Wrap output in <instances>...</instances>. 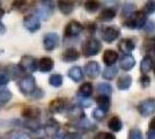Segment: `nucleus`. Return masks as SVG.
Returning <instances> with one entry per match:
<instances>
[{"instance_id": "1", "label": "nucleus", "mask_w": 155, "mask_h": 139, "mask_svg": "<svg viewBox=\"0 0 155 139\" xmlns=\"http://www.w3.org/2000/svg\"><path fill=\"white\" fill-rule=\"evenodd\" d=\"M147 21H148L147 15L142 13V11H138V12H134L132 14L129 19L125 20L123 26L130 28V29H142Z\"/></svg>"}, {"instance_id": "2", "label": "nucleus", "mask_w": 155, "mask_h": 139, "mask_svg": "<svg viewBox=\"0 0 155 139\" xmlns=\"http://www.w3.org/2000/svg\"><path fill=\"white\" fill-rule=\"evenodd\" d=\"M102 50V43L97 38L91 37L82 44V53L84 57H93Z\"/></svg>"}, {"instance_id": "3", "label": "nucleus", "mask_w": 155, "mask_h": 139, "mask_svg": "<svg viewBox=\"0 0 155 139\" xmlns=\"http://www.w3.org/2000/svg\"><path fill=\"white\" fill-rule=\"evenodd\" d=\"M36 81L35 78L31 74H26L22 75L19 80V88L21 93H23L25 95H30L35 89H36Z\"/></svg>"}, {"instance_id": "4", "label": "nucleus", "mask_w": 155, "mask_h": 139, "mask_svg": "<svg viewBox=\"0 0 155 139\" xmlns=\"http://www.w3.org/2000/svg\"><path fill=\"white\" fill-rule=\"evenodd\" d=\"M138 111L139 114L143 116V117H147L150 116L155 113V99L154 98H148V99L141 101L139 104H138Z\"/></svg>"}, {"instance_id": "5", "label": "nucleus", "mask_w": 155, "mask_h": 139, "mask_svg": "<svg viewBox=\"0 0 155 139\" xmlns=\"http://www.w3.org/2000/svg\"><path fill=\"white\" fill-rule=\"evenodd\" d=\"M84 30V26L78 22V21H71L67 23V26L65 27L64 35L65 37H68V38H73V37H77L80 34L82 33Z\"/></svg>"}, {"instance_id": "6", "label": "nucleus", "mask_w": 155, "mask_h": 139, "mask_svg": "<svg viewBox=\"0 0 155 139\" xmlns=\"http://www.w3.org/2000/svg\"><path fill=\"white\" fill-rule=\"evenodd\" d=\"M23 26L28 31L35 33L41 29V20L35 14H29V15L25 16V19H23Z\"/></svg>"}, {"instance_id": "7", "label": "nucleus", "mask_w": 155, "mask_h": 139, "mask_svg": "<svg viewBox=\"0 0 155 139\" xmlns=\"http://www.w3.org/2000/svg\"><path fill=\"white\" fill-rule=\"evenodd\" d=\"M19 66L21 67L22 71H26L29 73H32L38 70L37 68V60L32 56H23L20 60Z\"/></svg>"}, {"instance_id": "8", "label": "nucleus", "mask_w": 155, "mask_h": 139, "mask_svg": "<svg viewBox=\"0 0 155 139\" xmlns=\"http://www.w3.org/2000/svg\"><path fill=\"white\" fill-rule=\"evenodd\" d=\"M59 35L57 33H48L43 38V45L46 51H53L59 45Z\"/></svg>"}, {"instance_id": "9", "label": "nucleus", "mask_w": 155, "mask_h": 139, "mask_svg": "<svg viewBox=\"0 0 155 139\" xmlns=\"http://www.w3.org/2000/svg\"><path fill=\"white\" fill-rule=\"evenodd\" d=\"M119 36H120V30L114 26L107 27V28H104L103 30H102V38L107 43L115 42L116 40L119 38Z\"/></svg>"}, {"instance_id": "10", "label": "nucleus", "mask_w": 155, "mask_h": 139, "mask_svg": "<svg viewBox=\"0 0 155 139\" xmlns=\"http://www.w3.org/2000/svg\"><path fill=\"white\" fill-rule=\"evenodd\" d=\"M66 106H67V101L64 98H57V99L52 100L49 103V111L52 114L63 113L67 108Z\"/></svg>"}, {"instance_id": "11", "label": "nucleus", "mask_w": 155, "mask_h": 139, "mask_svg": "<svg viewBox=\"0 0 155 139\" xmlns=\"http://www.w3.org/2000/svg\"><path fill=\"white\" fill-rule=\"evenodd\" d=\"M84 73L88 78L91 79H96L101 73V66L97 61H88L84 65Z\"/></svg>"}, {"instance_id": "12", "label": "nucleus", "mask_w": 155, "mask_h": 139, "mask_svg": "<svg viewBox=\"0 0 155 139\" xmlns=\"http://www.w3.org/2000/svg\"><path fill=\"white\" fill-rule=\"evenodd\" d=\"M84 116H86V115H84V109H82V107H80V106H72V107H70L68 110H67V117L70 119L75 121V122L86 118Z\"/></svg>"}, {"instance_id": "13", "label": "nucleus", "mask_w": 155, "mask_h": 139, "mask_svg": "<svg viewBox=\"0 0 155 139\" xmlns=\"http://www.w3.org/2000/svg\"><path fill=\"white\" fill-rule=\"evenodd\" d=\"M134 48H136V44L131 38H123L118 43V50L123 52L124 55H131V52L134 50Z\"/></svg>"}, {"instance_id": "14", "label": "nucleus", "mask_w": 155, "mask_h": 139, "mask_svg": "<svg viewBox=\"0 0 155 139\" xmlns=\"http://www.w3.org/2000/svg\"><path fill=\"white\" fill-rule=\"evenodd\" d=\"M53 66H54V63L50 57H43L37 61V68L43 73L50 72Z\"/></svg>"}, {"instance_id": "15", "label": "nucleus", "mask_w": 155, "mask_h": 139, "mask_svg": "<svg viewBox=\"0 0 155 139\" xmlns=\"http://www.w3.org/2000/svg\"><path fill=\"white\" fill-rule=\"evenodd\" d=\"M136 65V59L132 55H124L120 59V63H119V66L122 70L124 71H130L132 70Z\"/></svg>"}, {"instance_id": "16", "label": "nucleus", "mask_w": 155, "mask_h": 139, "mask_svg": "<svg viewBox=\"0 0 155 139\" xmlns=\"http://www.w3.org/2000/svg\"><path fill=\"white\" fill-rule=\"evenodd\" d=\"M59 11L64 15H70L74 11V2L71 0H58L57 1Z\"/></svg>"}, {"instance_id": "17", "label": "nucleus", "mask_w": 155, "mask_h": 139, "mask_svg": "<svg viewBox=\"0 0 155 139\" xmlns=\"http://www.w3.org/2000/svg\"><path fill=\"white\" fill-rule=\"evenodd\" d=\"M22 116L26 119H38L41 116V109L37 107H26L22 110Z\"/></svg>"}, {"instance_id": "18", "label": "nucleus", "mask_w": 155, "mask_h": 139, "mask_svg": "<svg viewBox=\"0 0 155 139\" xmlns=\"http://www.w3.org/2000/svg\"><path fill=\"white\" fill-rule=\"evenodd\" d=\"M118 60V53L115 50H105L103 53V63L107 66H112Z\"/></svg>"}, {"instance_id": "19", "label": "nucleus", "mask_w": 155, "mask_h": 139, "mask_svg": "<svg viewBox=\"0 0 155 139\" xmlns=\"http://www.w3.org/2000/svg\"><path fill=\"white\" fill-rule=\"evenodd\" d=\"M79 57H80V53H79V51L75 48H68L63 53V60L66 61V63L75 61V60L79 59Z\"/></svg>"}, {"instance_id": "20", "label": "nucleus", "mask_w": 155, "mask_h": 139, "mask_svg": "<svg viewBox=\"0 0 155 139\" xmlns=\"http://www.w3.org/2000/svg\"><path fill=\"white\" fill-rule=\"evenodd\" d=\"M116 18V11L111 7H108L103 9L100 15H98V20L102 21V22H109V21H112Z\"/></svg>"}, {"instance_id": "21", "label": "nucleus", "mask_w": 155, "mask_h": 139, "mask_svg": "<svg viewBox=\"0 0 155 139\" xmlns=\"http://www.w3.org/2000/svg\"><path fill=\"white\" fill-rule=\"evenodd\" d=\"M152 67H153V58L150 55H146L143 58H142L141 63H140V71L142 74H147L148 72L152 71Z\"/></svg>"}, {"instance_id": "22", "label": "nucleus", "mask_w": 155, "mask_h": 139, "mask_svg": "<svg viewBox=\"0 0 155 139\" xmlns=\"http://www.w3.org/2000/svg\"><path fill=\"white\" fill-rule=\"evenodd\" d=\"M132 85V77L131 75H123L117 80V88L119 91H127Z\"/></svg>"}, {"instance_id": "23", "label": "nucleus", "mask_w": 155, "mask_h": 139, "mask_svg": "<svg viewBox=\"0 0 155 139\" xmlns=\"http://www.w3.org/2000/svg\"><path fill=\"white\" fill-rule=\"evenodd\" d=\"M67 74H68V77H70L74 82H79V81H81L82 78H84V72H82V68L80 66L71 67Z\"/></svg>"}, {"instance_id": "24", "label": "nucleus", "mask_w": 155, "mask_h": 139, "mask_svg": "<svg viewBox=\"0 0 155 139\" xmlns=\"http://www.w3.org/2000/svg\"><path fill=\"white\" fill-rule=\"evenodd\" d=\"M95 101H96L98 108H101V109H102V110H104L105 113L109 110L110 104H111L110 96H107V95H98L96 99H95Z\"/></svg>"}, {"instance_id": "25", "label": "nucleus", "mask_w": 155, "mask_h": 139, "mask_svg": "<svg viewBox=\"0 0 155 139\" xmlns=\"http://www.w3.org/2000/svg\"><path fill=\"white\" fill-rule=\"evenodd\" d=\"M108 127L112 132H119L122 130V127H123V123H122V121H120V118L118 116H114V117H111L109 119Z\"/></svg>"}, {"instance_id": "26", "label": "nucleus", "mask_w": 155, "mask_h": 139, "mask_svg": "<svg viewBox=\"0 0 155 139\" xmlns=\"http://www.w3.org/2000/svg\"><path fill=\"white\" fill-rule=\"evenodd\" d=\"M93 91H94V88L91 82H84L78 91V95L81 98H89L93 94Z\"/></svg>"}, {"instance_id": "27", "label": "nucleus", "mask_w": 155, "mask_h": 139, "mask_svg": "<svg viewBox=\"0 0 155 139\" xmlns=\"http://www.w3.org/2000/svg\"><path fill=\"white\" fill-rule=\"evenodd\" d=\"M59 129H60V125H59L58 122L54 121V119H50L45 124V132L48 133V134L52 136V137H53L56 133L59 132Z\"/></svg>"}, {"instance_id": "28", "label": "nucleus", "mask_w": 155, "mask_h": 139, "mask_svg": "<svg viewBox=\"0 0 155 139\" xmlns=\"http://www.w3.org/2000/svg\"><path fill=\"white\" fill-rule=\"evenodd\" d=\"M117 74H118V68L115 65H112V66H108L104 70L103 73H102V77L105 80H112L115 79Z\"/></svg>"}, {"instance_id": "29", "label": "nucleus", "mask_w": 155, "mask_h": 139, "mask_svg": "<svg viewBox=\"0 0 155 139\" xmlns=\"http://www.w3.org/2000/svg\"><path fill=\"white\" fill-rule=\"evenodd\" d=\"M101 7V2L98 0H87L84 2V9L89 13H95Z\"/></svg>"}, {"instance_id": "30", "label": "nucleus", "mask_w": 155, "mask_h": 139, "mask_svg": "<svg viewBox=\"0 0 155 139\" xmlns=\"http://www.w3.org/2000/svg\"><path fill=\"white\" fill-rule=\"evenodd\" d=\"M96 91L100 93V95H107V96H110L111 93H112V87H111V85L107 84V82H101V84L97 85Z\"/></svg>"}, {"instance_id": "31", "label": "nucleus", "mask_w": 155, "mask_h": 139, "mask_svg": "<svg viewBox=\"0 0 155 139\" xmlns=\"http://www.w3.org/2000/svg\"><path fill=\"white\" fill-rule=\"evenodd\" d=\"M78 129H81V130H84V131H89V130H94L96 126L94 125V124H91V122L88 121V119H81V121H78L77 122V125H75Z\"/></svg>"}, {"instance_id": "32", "label": "nucleus", "mask_w": 155, "mask_h": 139, "mask_svg": "<svg viewBox=\"0 0 155 139\" xmlns=\"http://www.w3.org/2000/svg\"><path fill=\"white\" fill-rule=\"evenodd\" d=\"M53 139H80L77 132H58L53 136Z\"/></svg>"}, {"instance_id": "33", "label": "nucleus", "mask_w": 155, "mask_h": 139, "mask_svg": "<svg viewBox=\"0 0 155 139\" xmlns=\"http://www.w3.org/2000/svg\"><path fill=\"white\" fill-rule=\"evenodd\" d=\"M6 72L9 74L11 79H12V78H13V79H16V78H19L20 75H21L22 70H21V67H20L19 65H11V66L8 67V70H7Z\"/></svg>"}, {"instance_id": "34", "label": "nucleus", "mask_w": 155, "mask_h": 139, "mask_svg": "<svg viewBox=\"0 0 155 139\" xmlns=\"http://www.w3.org/2000/svg\"><path fill=\"white\" fill-rule=\"evenodd\" d=\"M142 13H145L146 15L155 13V0H147L145 2L143 8H142Z\"/></svg>"}, {"instance_id": "35", "label": "nucleus", "mask_w": 155, "mask_h": 139, "mask_svg": "<svg viewBox=\"0 0 155 139\" xmlns=\"http://www.w3.org/2000/svg\"><path fill=\"white\" fill-rule=\"evenodd\" d=\"M49 84L53 87H60L63 85V75L61 74H52L49 78Z\"/></svg>"}, {"instance_id": "36", "label": "nucleus", "mask_w": 155, "mask_h": 139, "mask_svg": "<svg viewBox=\"0 0 155 139\" xmlns=\"http://www.w3.org/2000/svg\"><path fill=\"white\" fill-rule=\"evenodd\" d=\"M136 12V6H134V4H126V5H124V8H123V18L125 19H129L130 16L132 15V14Z\"/></svg>"}, {"instance_id": "37", "label": "nucleus", "mask_w": 155, "mask_h": 139, "mask_svg": "<svg viewBox=\"0 0 155 139\" xmlns=\"http://www.w3.org/2000/svg\"><path fill=\"white\" fill-rule=\"evenodd\" d=\"M142 50L145 52H154L155 50V38H150V40H146L142 44Z\"/></svg>"}, {"instance_id": "38", "label": "nucleus", "mask_w": 155, "mask_h": 139, "mask_svg": "<svg viewBox=\"0 0 155 139\" xmlns=\"http://www.w3.org/2000/svg\"><path fill=\"white\" fill-rule=\"evenodd\" d=\"M12 96H13V94H12V92H9L8 89H1L0 91V103L5 104L7 102H9L11 99H12Z\"/></svg>"}, {"instance_id": "39", "label": "nucleus", "mask_w": 155, "mask_h": 139, "mask_svg": "<svg viewBox=\"0 0 155 139\" xmlns=\"http://www.w3.org/2000/svg\"><path fill=\"white\" fill-rule=\"evenodd\" d=\"M23 124H25V126H26L27 129H29V130H31V131L38 130L39 126H41L37 119H26Z\"/></svg>"}, {"instance_id": "40", "label": "nucleus", "mask_w": 155, "mask_h": 139, "mask_svg": "<svg viewBox=\"0 0 155 139\" xmlns=\"http://www.w3.org/2000/svg\"><path fill=\"white\" fill-rule=\"evenodd\" d=\"M105 111L104 110H102L101 108H98L97 107L96 109H94L93 110V118L95 119V121H102V119L105 117Z\"/></svg>"}, {"instance_id": "41", "label": "nucleus", "mask_w": 155, "mask_h": 139, "mask_svg": "<svg viewBox=\"0 0 155 139\" xmlns=\"http://www.w3.org/2000/svg\"><path fill=\"white\" fill-rule=\"evenodd\" d=\"M129 139H143L142 132L138 127L131 129V131H130V133H129Z\"/></svg>"}, {"instance_id": "42", "label": "nucleus", "mask_w": 155, "mask_h": 139, "mask_svg": "<svg viewBox=\"0 0 155 139\" xmlns=\"http://www.w3.org/2000/svg\"><path fill=\"white\" fill-rule=\"evenodd\" d=\"M27 5H28L27 0H15L13 2V5H12V8H13V9H16V11H21V9L25 8Z\"/></svg>"}, {"instance_id": "43", "label": "nucleus", "mask_w": 155, "mask_h": 139, "mask_svg": "<svg viewBox=\"0 0 155 139\" xmlns=\"http://www.w3.org/2000/svg\"><path fill=\"white\" fill-rule=\"evenodd\" d=\"M94 139H116V137L110 132H98L95 134Z\"/></svg>"}, {"instance_id": "44", "label": "nucleus", "mask_w": 155, "mask_h": 139, "mask_svg": "<svg viewBox=\"0 0 155 139\" xmlns=\"http://www.w3.org/2000/svg\"><path fill=\"white\" fill-rule=\"evenodd\" d=\"M139 82H140L142 88H147L150 85V78L147 74H142L141 77H140V79H139Z\"/></svg>"}, {"instance_id": "45", "label": "nucleus", "mask_w": 155, "mask_h": 139, "mask_svg": "<svg viewBox=\"0 0 155 139\" xmlns=\"http://www.w3.org/2000/svg\"><path fill=\"white\" fill-rule=\"evenodd\" d=\"M11 80V77L7 72H2L0 73V87L1 86H6L7 84Z\"/></svg>"}, {"instance_id": "46", "label": "nucleus", "mask_w": 155, "mask_h": 139, "mask_svg": "<svg viewBox=\"0 0 155 139\" xmlns=\"http://www.w3.org/2000/svg\"><path fill=\"white\" fill-rule=\"evenodd\" d=\"M30 96H31V99H34V100L42 99V98L44 96V92H43L41 88L36 87V89H35V91H34V92L30 94Z\"/></svg>"}, {"instance_id": "47", "label": "nucleus", "mask_w": 155, "mask_h": 139, "mask_svg": "<svg viewBox=\"0 0 155 139\" xmlns=\"http://www.w3.org/2000/svg\"><path fill=\"white\" fill-rule=\"evenodd\" d=\"M143 29L146 30V33H154L155 31V22L154 21H147L146 25L143 27Z\"/></svg>"}, {"instance_id": "48", "label": "nucleus", "mask_w": 155, "mask_h": 139, "mask_svg": "<svg viewBox=\"0 0 155 139\" xmlns=\"http://www.w3.org/2000/svg\"><path fill=\"white\" fill-rule=\"evenodd\" d=\"M148 132L149 133H155V117H153V118H152V121L149 122Z\"/></svg>"}, {"instance_id": "49", "label": "nucleus", "mask_w": 155, "mask_h": 139, "mask_svg": "<svg viewBox=\"0 0 155 139\" xmlns=\"http://www.w3.org/2000/svg\"><path fill=\"white\" fill-rule=\"evenodd\" d=\"M14 139H30V137L28 134H26V133H19V134L15 136Z\"/></svg>"}, {"instance_id": "50", "label": "nucleus", "mask_w": 155, "mask_h": 139, "mask_svg": "<svg viewBox=\"0 0 155 139\" xmlns=\"http://www.w3.org/2000/svg\"><path fill=\"white\" fill-rule=\"evenodd\" d=\"M4 14H5V11H4L2 8H0V20L2 19V16H4Z\"/></svg>"}, {"instance_id": "51", "label": "nucleus", "mask_w": 155, "mask_h": 139, "mask_svg": "<svg viewBox=\"0 0 155 139\" xmlns=\"http://www.w3.org/2000/svg\"><path fill=\"white\" fill-rule=\"evenodd\" d=\"M153 72H154V74H155V65H154V67H153Z\"/></svg>"}, {"instance_id": "52", "label": "nucleus", "mask_w": 155, "mask_h": 139, "mask_svg": "<svg viewBox=\"0 0 155 139\" xmlns=\"http://www.w3.org/2000/svg\"><path fill=\"white\" fill-rule=\"evenodd\" d=\"M36 139H44V138H36Z\"/></svg>"}, {"instance_id": "53", "label": "nucleus", "mask_w": 155, "mask_h": 139, "mask_svg": "<svg viewBox=\"0 0 155 139\" xmlns=\"http://www.w3.org/2000/svg\"><path fill=\"white\" fill-rule=\"evenodd\" d=\"M153 53H154V55H155V50H154V52H153Z\"/></svg>"}]
</instances>
